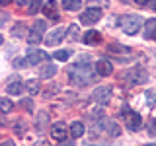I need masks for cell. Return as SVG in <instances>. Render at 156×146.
I'll list each match as a JSON object with an SVG mask.
<instances>
[{"label": "cell", "mask_w": 156, "mask_h": 146, "mask_svg": "<svg viewBox=\"0 0 156 146\" xmlns=\"http://www.w3.org/2000/svg\"><path fill=\"white\" fill-rule=\"evenodd\" d=\"M10 2H12V0H0V6H8Z\"/></svg>", "instance_id": "cell-32"}, {"label": "cell", "mask_w": 156, "mask_h": 146, "mask_svg": "<svg viewBox=\"0 0 156 146\" xmlns=\"http://www.w3.org/2000/svg\"><path fill=\"white\" fill-rule=\"evenodd\" d=\"M0 109H2V113H10V111L14 109V103L8 97H0Z\"/></svg>", "instance_id": "cell-21"}, {"label": "cell", "mask_w": 156, "mask_h": 146, "mask_svg": "<svg viewBox=\"0 0 156 146\" xmlns=\"http://www.w3.org/2000/svg\"><path fill=\"white\" fill-rule=\"evenodd\" d=\"M148 134L150 136H156V123H154V119L148 123Z\"/></svg>", "instance_id": "cell-28"}, {"label": "cell", "mask_w": 156, "mask_h": 146, "mask_svg": "<svg viewBox=\"0 0 156 146\" xmlns=\"http://www.w3.org/2000/svg\"><path fill=\"white\" fill-rule=\"evenodd\" d=\"M70 134H72V138H80V136L84 134V125H82L80 121H74V123L70 125Z\"/></svg>", "instance_id": "cell-17"}, {"label": "cell", "mask_w": 156, "mask_h": 146, "mask_svg": "<svg viewBox=\"0 0 156 146\" xmlns=\"http://www.w3.org/2000/svg\"><path fill=\"white\" fill-rule=\"evenodd\" d=\"M100 41H101L100 31H88L84 35V43H86V45H98Z\"/></svg>", "instance_id": "cell-15"}, {"label": "cell", "mask_w": 156, "mask_h": 146, "mask_svg": "<svg viewBox=\"0 0 156 146\" xmlns=\"http://www.w3.org/2000/svg\"><path fill=\"white\" fill-rule=\"evenodd\" d=\"M144 6H146V8H150V10H156V0H146Z\"/></svg>", "instance_id": "cell-29"}, {"label": "cell", "mask_w": 156, "mask_h": 146, "mask_svg": "<svg viewBox=\"0 0 156 146\" xmlns=\"http://www.w3.org/2000/svg\"><path fill=\"white\" fill-rule=\"evenodd\" d=\"M47 58V53L39 51V49H35V51H29L27 57H26V64H39V62H43Z\"/></svg>", "instance_id": "cell-10"}, {"label": "cell", "mask_w": 156, "mask_h": 146, "mask_svg": "<svg viewBox=\"0 0 156 146\" xmlns=\"http://www.w3.org/2000/svg\"><path fill=\"white\" fill-rule=\"evenodd\" d=\"M107 51H119V53H129V49H127V47H121V45H109V47H107Z\"/></svg>", "instance_id": "cell-27"}, {"label": "cell", "mask_w": 156, "mask_h": 146, "mask_svg": "<svg viewBox=\"0 0 156 146\" xmlns=\"http://www.w3.org/2000/svg\"><path fill=\"white\" fill-rule=\"evenodd\" d=\"M146 97H148V105L154 107L156 105V94H154L152 90H148V92H146Z\"/></svg>", "instance_id": "cell-26"}, {"label": "cell", "mask_w": 156, "mask_h": 146, "mask_svg": "<svg viewBox=\"0 0 156 146\" xmlns=\"http://www.w3.org/2000/svg\"><path fill=\"white\" fill-rule=\"evenodd\" d=\"M26 90H27L31 96H35L37 92H39V82H37V80H27V82H26Z\"/></svg>", "instance_id": "cell-22"}, {"label": "cell", "mask_w": 156, "mask_h": 146, "mask_svg": "<svg viewBox=\"0 0 156 146\" xmlns=\"http://www.w3.org/2000/svg\"><path fill=\"white\" fill-rule=\"evenodd\" d=\"M109 97H111V88L109 86H100V88H96L94 92H92V99L96 101V103H107L109 101Z\"/></svg>", "instance_id": "cell-6"}, {"label": "cell", "mask_w": 156, "mask_h": 146, "mask_svg": "<svg viewBox=\"0 0 156 146\" xmlns=\"http://www.w3.org/2000/svg\"><path fill=\"white\" fill-rule=\"evenodd\" d=\"M70 133V130H68V127L62 123V121H58V123H55L51 127V138L53 140H58V142H62V140L66 138V134Z\"/></svg>", "instance_id": "cell-9"}, {"label": "cell", "mask_w": 156, "mask_h": 146, "mask_svg": "<svg viewBox=\"0 0 156 146\" xmlns=\"http://www.w3.org/2000/svg\"><path fill=\"white\" fill-rule=\"evenodd\" d=\"M144 146H156V144H144Z\"/></svg>", "instance_id": "cell-33"}, {"label": "cell", "mask_w": 156, "mask_h": 146, "mask_svg": "<svg viewBox=\"0 0 156 146\" xmlns=\"http://www.w3.org/2000/svg\"><path fill=\"white\" fill-rule=\"evenodd\" d=\"M70 55H72V51H68V49H58V51H55V58H57V61H61V62L68 61Z\"/></svg>", "instance_id": "cell-20"}, {"label": "cell", "mask_w": 156, "mask_h": 146, "mask_svg": "<svg viewBox=\"0 0 156 146\" xmlns=\"http://www.w3.org/2000/svg\"><path fill=\"white\" fill-rule=\"evenodd\" d=\"M82 6V0H62V8L66 12H76Z\"/></svg>", "instance_id": "cell-16"}, {"label": "cell", "mask_w": 156, "mask_h": 146, "mask_svg": "<svg viewBox=\"0 0 156 146\" xmlns=\"http://www.w3.org/2000/svg\"><path fill=\"white\" fill-rule=\"evenodd\" d=\"M105 129H107V134L109 136H119V133H121V129L113 123V121H105Z\"/></svg>", "instance_id": "cell-19"}, {"label": "cell", "mask_w": 156, "mask_h": 146, "mask_svg": "<svg viewBox=\"0 0 156 146\" xmlns=\"http://www.w3.org/2000/svg\"><path fill=\"white\" fill-rule=\"evenodd\" d=\"M66 35V29L65 27H55L53 31H49L47 33V37H45V43H47V47H53V45H58V43L65 39Z\"/></svg>", "instance_id": "cell-7"}, {"label": "cell", "mask_w": 156, "mask_h": 146, "mask_svg": "<svg viewBox=\"0 0 156 146\" xmlns=\"http://www.w3.org/2000/svg\"><path fill=\"white\" fill-rule=\"evenodd\" d=\"M78 23H72L70 27H68V31H66V35H68V39H76V35H78Z\"/></svg>", "instance_id": "cell-24"}, {"label": "cell", "mask_w": 156, "mask_h": 146, "mask_svg": "<svg viewBox=\"0 0 156 146\" xmlns=\"http://www.w3.org/2000/svg\"><path fill=\"white\" fill-rule=\"evenodd\" d=\"M96 66H90V64H84V62H78V64L70 66L68 68V80H70L72 86H80L84 88L88 84H92V82L96 80Z\"/></svg>", "instance_id": "cell-1"}, {"label": "cell", "mask_w": 156, "mask_h": 146, "mask_svg": "<svg viewBox=\"0 0 156 146\" xmlns=\"http://www.w3.org/2000/svg\"><path fill=\"white\" fill-rule=\"evenodd\" d=\"M140 26H143V18L136 16V14H127V16L121 19V27H123V31L127 35H135L140 29Z\"/></svg>", "instance_id": "cell-2"}, {"label": "cell", "mask_w": 156, "mask_h": 146, "mask_svg": "<svg viewBox=\"0 0 156 146\" xmlns=\"http://www.w3.org/2000/svg\"><path fill=\"white\" fill-rule=\"evenodd\" d=\"M100 18H101V10H100V8H88L86 12H82V16H80V23L92 26V23L100 22Z\"/></svg>", "instance_id": "cell-8"}, {"label": "cell", "mask_w": 156, "mask_h": 146, "mask_svg": "<svg viewBox=\"0 0 156 146\" xmlns=\"http://www.w3.org/2000/svg\"><path fill=\"white\" fill-rule=\"evenodd\" d=\"M96 72H98V76H109L111 72H113V66H111L109 61L101 58V61L96 62Z\"/></svg>", "instance_id": "cell-11"}, {"label": "cell", "mask_w": 156, "mask_h": 146, "mask_svg": "<svg viewBox=\"0 0 156 146\" xmlns=\"http://www.w3.org/2000/svg\"><path fill=\"white\" fill-rule=\"evenodd\" d=\"M49 121V115L47 113H39V117H37V129L39 130H43L45 129V123Z\"/></svg>", "instance_id": "cell-23"}, {"label": "cell", "mask_w": 156, "mask_h": 146, "mask_svg": "<svg viewBox=\"0 0 156 146\" xmlns=\"http://www.w3.org/2000/svg\"><path fill=\"white\" fill-rule=\"evenodd\" d=\"M121 117L125 119V127L129 130H139L140 129V115L135 113V111H131L127 105L121 109Z\"/></svg>", "instance_id": "cell-4"}, {"label": "cell", "mask_w": 156, "mask_h": 146, "mask_svg": "<svg viewBox=\"0 0 156 146\" xmlns=\"http://www.w3.org/2000/svg\"><path fill=\"white\" fill-rule=\"evenodd\" d=\"M14 2H16V6H29L31 0H14Z\"/></svg>", "instance_id": "cell-30"}, {"label": "cell", "mask_w": 156, "mask_h": 146, "mask_svg": "<svg viewBox=\"0 0 156 146\" xmlns=\"http://www.w3.org/2000/svg\"><path fill=\"white\" fill-rule=\"evenodd\" d=\"M41 2L43 0H31V6H29V14H37L41 10Z\"/></svg>", "instance_id": "cell-25"}, {"label": "cell", "mask_w": 156, "mask_h": 146, "mask_svg": "<svg viewBox=\"0 0 156 146\" xmlns=\"http://www.w3.org/2000/svg\"><path fill=\"white\" fill-rule=\"evenodd\" d=\"M43 12H45V16H47V18H51V19H58V14H57V2H55V0H49L45 6H43Z\"/></svg>", "instance_id": "cell-12"}, {"label": "cell", "mask_w": 156, "mask_h": 146, "mask_svg": "<svg viewBox=\"0 0 156 146\" xmlns=\"http://www.w3.org/2000/svg\"><path fill=\"white\" fill-rule=\"evenodd\" d=\"M123 78L131 86H136V84H143V82L148 80V74H146L140 66H135V68H129V70L123 74Z\"/></svg>", "instance_id": "cell-3"}, {"label": "cell", "mask_w": 156, "mask_h": 146, "mask_svg": "<svg viewBox=\"0 0 156 146\" xmlns=\"http://www.w3.org/2000/svg\"><path fill=\"white\" fill-rule=\"evenodd\" d=\"M22 90H23V84H22V80H20L18 76L12 78V80H10V84L6 86V92H8V94H20Z\"/></svg>", "instance_id": "cell-13"}, {"label": "cell", "mask_w": 156, "mask_h": 146, "mask_svg": "<svg viewBox=\"0 0 156 146\" xmlns=\"http://www.w3.org/2000/svg\"><path fill=\"white\" fill-rule=\"evenodd\" d=\"M55 74H57V66L55 64H45L41 70H39V76L41 78H53Z\"/></svg>", "instance_id": "cell-18"}, {"label": "cell", "mask_w": 156, "mask_h": 146, "mask_svg": "<svg viewBox=\"0 0 156 146\" xmlns=\"http://www.w3.org/2000/svg\"><path fill=\"white\" fill-rule=\"evenodd\" d=\"M154 33H156V19H146L144 22V37L146 39H154Z\"/></svg>", "instance_id": "cell-14"}, {"label": "cell", "mask_w": 156, "mask_h": 146, "mask_svg": "<svg viewBox=\"0 0 156 146\" xmlns=\"http://www.w3.org/2000/svg\"><path fill=\"white\" fill-rule=\"evenodd\" d=\"M47 29V22H43V19H39V22L33 23V27H31V31H29V35H27V41L31 43V45H37V43H41L43 41V31Z\"/></svg>", "instance_id": "cell-5"}, {"label": "cell", "mask_w": 156, "mask_h": 146, "mask_svg": "<svg viewBox=\"0 0 156 146\" xmlns=\"http://www.w3.org/2000/svg\"><path fill=\"white\" fill-rule=\"evenodd\" d=\"M2 146H16V144H14V140H4Z\"/></svg>", "instance_id": "cell-31"}]
</instances>
